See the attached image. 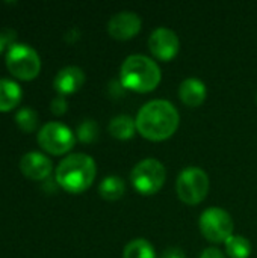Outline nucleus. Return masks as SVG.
<instances>
[{
  "mask_svg": "<svg viewBox=\"0 0 257 258\" xmlns=\"http://www.w3.org/2000/svg\"><path fill=\"white\" fill-rule=\"evenodd\" d=\"M179 95L186 106L189 107L200 106L206 98V85L203 80L197 77H188L180 83Z\"/></svg>",
  "mask_w": 257,
  "mask_h": 258,
  "instance_id": "13",
  "label": "nucleus"
},
{
  "mask_svg": "<svg viewBox=\"0 0 257 258\" xmlns=\"http://www.w3.org/2000/svg\"><path fill=\"white\" fill-rule=\"evenodd\" d=\"M95 178V162L83 153L70 154L56 168V183L70 194L86 190Z\"/></svg>",
  "mask_w": 257,
  "mask_h": 258,
  "instance_id": "2",
  "label": "nucleus"
},
{
  "mask_svg": "<svg viewBox=\"0 0 257 258\" xmlns=\"http://www.w3.org/2000/svg\"><path fill=\"white\" fill-rule=\"evenodd\" d=\"M138 132L151 141L170 138L179 127V112L168 100H151L145 103L136 115Z\"/></svg>",
  "mask_w": 257,
  "mask_h": 258,
  "instance_id": "1",
  "label": "nucleus"
},
{
  "mask_svg": "<svg viewBox=\"0 0 257 258\" xmlns=\"http://www.w3.org/2000/svg\"><path fill=\"white\" fill-rule=\"evenodd\" d=\"M83 82H85L83 70L76 65H70V67L62 68L56 74L53 85H55V89L61 95H67V94H73L77 89H80Z\"/></svg>",
  "mask_w": 257,
  "mask_h": 258,
  "instance_id": "12",
  "label": "nucleus"
},
{
  "mask_svg": "<svg viewBox=\"0 0 257 258\" xmlns=\"http://www.w3.org/2000/svg\"><path fill=\"white\" fill-rule=\"evenodd\" d=\"M123 258H158L155 248L151 243L145 239H135L130 240L124 251H123Z\"/></svg>",
  "mask_w": 257,
  "mask_h": 258,
  "instance_id": "17",
  "label": "nucleus"
},
{
  "mask_svg": "<svg viewBox=\"0 0 257 258\" xmlns=\"http://www.w3.org/2000/svg\"><path fill=\"white\" fill-rule=\"evenodd\" d=\"M52 160L38 151L26 153L20 160V171L30 180H45L52 174Z\"/></svg>",
  "mask_w": 257,
  "mask_h": 258,
  "instance_id": "11",
  "label": "nucleus"
},
{
  "mask_svg": "<svg viewBox=\"0 0 257 258\" xmlns=\"http://www.w3.org/2000/svg\"><path fill=\"white\" fill-rule=\"evenodd\" d=\"M176 187H177L179 198L183 203L194 206V204L201 203L204 197L208 195L209 177L201 168L189 166V168H185L179 174Z\"/></svg>",
  "mask_w": 257,
  "mask_h": 258,
  "instance_id": "5",
  "label": "nucleus"
},
{
  "mask_svg": "<svg viewBox=\"0 0 257 258\" xmlns=\"http://www.w3.org/2000/svg\"><path fill=\"white\" fill-rule=\"evenodd\" d=\"M161 258H186V255L180 248H168L162 252Z\"/></svg>",
  "mask_w": 257,
  "mask_h": 258,
  "instance_id": "23",
  "label": "nucleus"
},
{
  "mask_svg": "<svg viewBox=\"0 0 257 258\" xmlns=\"http://www.w3.org/2000/svg\"><path fill=\"white\" fill-rule=\"evenodd\" d=\"M98 192L105 200L114 201V200H118L124 195L126 184H124L123 178H120L117 175H109V177L101 180V183L98 186Z\"/></svg>",
  "mask_w": 257,
  "mask_h": 258,
  "instance_id": "16",
  "label": "nucleus"
},
{
  "mask_svg": "<svg viewBox=\"0 0 257 258\" xmlns=\"http://www.w3.org/2000/svg\"><path fill=\"white\" fill-rule=\"evenodd\" d=\"M15 32L14 30H11V29H5V30H2L0 32V53L3 51V48L8 45V47H11V45H14L15 42H14V39H15Z\"/></svg>",
  "mask_w": 257,
  "mask_h": 258,
  "instance_id": "22",
  "label": "nucleus"
},
{
  "mask_svg": "<svg viewBox=\"0 0 257 258\" xmlns=\"http://www.w3.org/2000/svg\"><path fill=\"white\" fill-rule=\"evenodd\" d=\"M6 67L9 73L21 80H32L41 70V60L35 48L27 44H14L6 53Z\"/></svg>",
  "mask_w": 257,
  "mask_h": 258,
  "instance_id": "4",
  "label": "nucleus"
},
{
  "mask_svg": "<svg viewBox=\"0 0 257 258\" xmlns=\"http://www.w3.org/2000/svg\"><path fill=\"white\" fill-rule=\"evenodd\" d=\"M200 230L203 236L214 243L226 242L233 236V219L224 209L211 207L200 216Z\"/></svg>",
  "mask_w": 257,
  "mask_h": 258,
  "instance_id": "8",
  "label": "nucleus"
},
{
  "mask_svg": "<svg viewBox=\"0 0 257 258\" xmlns=\"http://www.w3.org/2000/svg\"><path fill=\"white\" fill-rule=\"evenodd\" d=\"M136 128V121L129 115H118L111 119L109 122V132L112 136L118 139H129L133 136Z\"/></svg>",
  "mask_w": 257,
  "mask_h": 258,
  "instance_id": "15",
  "label": "nucleus"
},
{
  "mask_svg": "<svg viewBox=\"0 0 257 258\" xmlns=\"http://www.w3.org/2000/svg\"><path fill=\"white\" fill-rule=\"evenodd\" d=\"M74 142V133L62 122H47L39 128L38 133V144L50 154H65L73 148Z\"/></svg>",
  "mask_w": 257,
  "mask_h": 258,
  "instance_id": "7",
  "label": "nucleus"
},
{
  "mask_svg": "<svg viewBox=\"0 0 257 258\" xmlns=\"http://www.w3.org/2000/svg\"><path fill=\"white\" fill-rule=\"evenodd\" d=\"M200 258H226V257H224V254H223L220 249H217V248H208V249H204V251L201 252Z\"/></svg>",
  "mask_w": 257,
  "mask_h": 258,
  "instance_id": "24",
  "label": "nucleus"
},
{
  "mask_svg": "<svg viewBox=\"0 0 257 258\" xmlns=\"http://www.w3.org/2000/svg\"><path fill=\"white\" fill-rule=\"evenodd\" d=\"M141 29V18L133 11H120L114 14L108 23L109 33L117 39H127L136 35Z\"/></svg>",
  "mask_w": 257,
  "mask_h": 258,
  "instance_id": "10",
  "label": "nucleus"
},
{
  "mask_svg": "<svg viewBox=\"0 0 257 258\" xmlns=\"http://www.w3.org/2000/svg\"><path fill=\"white\" fill-rule=\"evenodd\" d=\"M50 109H52V112L55 113V115H62V113H65V110L68 109V103H67V98H65V95H58V97H55L53 100H52V103H50Z\"/></svg>",
  "mask_w": 257,
  "mask_h": 258,
  "instance_id": "21",
  "label": "nucleus"
},
{
  "mask_svg": "<svg viewBox=\"0 0 257 258\" xmlns=\"http://www.w3.org/2000/svg\"><path fill=\"white\" fill-rule=\"evenodd\" d=\"M98 136V125L94 119H85L82 124L77 127V138L82 142H94Z\"/></svg>",
  "mask_w": 257,
  "mask_h": 258,
  "instance_id": "20",
  "label": "nucleus"
},
{
  "mask_svg": "<svg viewBox=\"0 0 257 258\" xmlns=\"http://www.w3.org/2000/svg\"><path fill=\"white\" fill-rule=\"evenodd\" d=\"M120 80L124 88L145 92L155 89L161 82V68L148 56L130 54L121 65Z\"/></svg>",
  "mask_w": 257,
  "mask_h": 258,
  "instance_id": "3",
  "label": "nucleus"
},
{
  "mask_svg": "<svg viewBox=\"0 0 257 258\" xmlns=\"http://www.w3.org/2000/svg\"><path fill=\"white\" fill-rule=\"evenodd\" d=\"M226 251L232 258H248L251 254V243L242 236H230L226 240Z\"/></svg>",
  "mask_w": 257,
  "mask_h": 258,
  "instance_id": "18",
  "label": "nucleus"
},
{
  "mask_svg": "<svg viewBox=\"0 0 257 258\" xmlns=\"http://www.w3.org/2000/svg\"><path fill=\"white\" fill-rule=\"evenodd\" d=\"M15 122L24 133H30L38 125V113L32 107H23L15 113Z\"/></svg>",
  "mask_w": 257,
  "mask_h": 258,
  "instance_id": "19",
  "label": "nucleus"
},
{
  "mask_svg": "<svg viewBox=\"0 0 257 258\" xmlns=\"http://www.w3.org/2000/svg\"><path fill=\"white\" fill-rule=\"evenodd\" d=\"M21 88L11 79H0V112L15 109L21 100Z\"/></svg>",
  "mask_w": 257,
  "mask_h": 258,
  "instance_id": "14",
  "label": "nucleus"
},
{
  "mask_svg": "<svg viewBox=\"0 0 257 258\" xmlns=\"http://www.w3.org/2000/svg\"><path fill=\"white\" fill-rule=\"evenodd\" d=\"M180 47L179 36L170 27H158L151 32L148 38V48L150 51L162 60L173 59Z\"/></svg>",
  "mask_w": 257,
  "mask_h": 258,
  "instance_id": "9",
  "label": "nucleus"
},
{
  "mask_svg": "<svg viewBox=\"0 0 257 258\" xmlns=\"http://www.w3.org/2000/svg\"><path fill=\"white\" fill-rule=\"evenodd\" d=\"M165 177V166L156 159L141 160L130 172V181L133 187L142 195H151L158 192L162 187Z\"/></svg>",
  "mask_w": 257,
  "mask_h": 258,
  "instance_id": "6",
  "label": "nucleus"
}]
</instances>
